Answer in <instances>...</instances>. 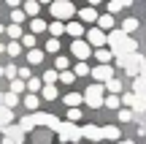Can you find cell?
I'll use <instances>...</instances> for the list:
<instances>
[{"instance_id":"cell-6","label":"cell","mask_w":146,"mask_h":144,"mask_svg":"<svg viewBox=\"0 0 146 144\" xmlns=\"http://www.w3.org/2000/svg\"><path fill=\"white\" fill-rule=\"evenodd\" d=\"M87 44L100 49V46H106V44H108V35H106L100 27H92V30H87Z\"/></svg>"},{"instance_id":"cell-28","label":"cell","mask_w":146,"mask_h":144,"mask_svg":"<svg viewBox=\"0 0 146 144\" xmlns=\"http://www.w3.org/2000/svg\"><path fill=\"white\" fill-rule=\"evenodd\" d=\"M122 30H125L127 35H130V33H135V30H138V19H135V16H130V19H125V25H122Z\"/></svg>"},{"instance_id":"cell-12","label":"cell","mask_w":146,"mask_h":144,"mask_svg":"<svg viewBox=\"0 0 146 144\" xmlns=\"http://www.w3.org/2000/svg\"><path fill=\"white\" fill-rule=\"evenodd\" d=\"M62 101H65V106L73 109V106H78V103H84V95H78V92H68V95H62Z\"/></svg>"},{"instance_id":"cell-58","label":"cell","mask_w":146,"mask_h":144,"mask_svg":"<svg viewBox=\"0 0 146 144\" xmlns=\"http://www.w3.org/2000/svg\"><path fill=\"white\" fill-rule=\"evenodd\" d=\"M70 3H73V0H70Z\"/></svg>"},{"instance_id":"cell-40","label":"cell","mask_w":146,"mask_h":144,"mask_svg":"<svg viewBox=\"0 0 146 144\" xmlns=\"http://www.w3.org/2000/svg\"><path fill=\"white\" fill-rule=\"evenodd\" d=\"M46 52H60V38H49L46 41Z\"/></svg>"},{"instance_id":"cell-2","label":"cell","mask_w":146,"mask_h":144,"mask_svg":"<svg viewBox=\"0 0 146 144\" xmlns=\"http://www.w3.org/2000/svg\"><path fill=\"white\" fill-rule=\"evenodd\" d=\"M49 11H52V16H54L57 22L73 19V14H78V11H76V5H73L70 0H54V3H52V8H49Z\"/></svg>"},{"instance_id":"cell-41","label":"cell","mask_w":146,"mask_h":144,"mask_svg":"<svg viewBox=\"0 0 146 144\" xmlns=\"http://www.w3.org/2000/svg\"><path fill=\"white\" fill-rule=\"evenodd\" d=\"M73 79H76L73 71H62V74H60V82H65V84H73Z\"/></svg>"},{"instance_id":"cell-53","label":"cell","mask_w":146,"mask_h":144,"mask_svg":"<svg viewBox=\"0 0 146 144\" xmlns=\"http://www.w3.org/2000/svg\"><path fill=\"white\" fill-rule=\"evenodd\" d=\"M0 52H5V44H0Z\"/></svg>"},{"instance_id":"cell-47","label":"cell","mask_w":146,"mask_h":144,"mask_svg":"<svg viewBox=\"0 0 146 144\" xmlns=\"http://www.w3.org/2000/svg\"><path fill=\"white\" fill-rule=\"evenodd\" d=\"M19 3L22 0H5V5H11V8H19Z\"/></svg>"},{"instance_id":"cell-48","label":"cell","mask_w":146,"mask_h":144,"mask_svg":"<svg viewBox=\"0 0 146 144\" xmlns=\"http://www.w3.org/2000/svg\"><path fill=\"white\" fill-rule=\"evenodd\" d=\"M122 3V8H125V5H133V0H119Z\"/></svg>"},{"instance_id":"cell-46","label":"cell","mask_w":146,"mask_h":144,"mask_svg":"<svg viewBox=\"0 0 146 144\" xmlns=\"http://www.w3.org/2000/svg\"><path fill=\"white\" fill-rule=\"evenodd\" d=\"M108 11H111V14H116V11H122V3H119V0H111V3H108Z\"/></svg>"},{"instance_id":"cell-26","label":"cell","mask_w":146,"mask_h":144,"mask_svg":"<svg viewBox=\"0 0 146 144\" xmlns=\"http://www.w3.org/2000/svg\"><path fill=\"white\" fill-rule=\"evenodd\" d=\"M25 90H27L25 79H11V92H14V95H19V92H25Z\"/></svg>"},{"instance_id":"cell-25","label":"cell","mask_w":146,"mask_h":144,"mask_svg":"<svg viewBox=\"0 0 146 144\" xmlns=\"http://www.w3.org/2000/svg\"><path fill=\"white\" fill-rule=\"evenodd\" d=\"M5 33H8V38H11V41H19V38L25 35L19 25H8V27H5Z\"/></svg>"},{"instance_id":"cell-17","label":"cell","mask_w":146,"mask_h":144,"mask_svg":"<svg viewBox=\"0 0 146 144\" xmlns=\"http://www.w3.org/2000/svg\"><path fill=\"white\" fill-rule=\"evenodd\" d=\"M125 38H127V33H125V30H111V33H108V46L114 49L116 44H122Z\"/></svg>"},{"instance_id":"cell-56","label":"cell","mask_w":146,"mask_h":144,"mask_svg":"<svg viewBox=\"0 0 146 144\" xmlns=\"http://www.w3.org/2000/svg\"><path fill=\"white\" fill-rule=\"evenodd\" d=\"M89 144H98V141H89Z\"/></svg>"},{"instance_id":"cell-13","label":"cell","mask_w":146,"mask_h":144,"mask_svg":"<svg viewBox=\"0 0 146 144\" xmlns=\"http://www.w3.org/2000/svg\"><path fill=\"white\" fill-rule=\"evenodd\" d=\"M22 11H25L27 16H38V11H41V3H38V0H25Z\"/></svg>"},{"instance_id":"cell-43","label":"cell","mask_w":146,"mask_h":144,"mask_svg":"<svg viewBox=\"0 0 146 144\" xmlns=\"http://www.w3.org/2000/svg\"><path fill=\"white\" fill-rule=\"evenodd\" d=\"M16 74H19L16 65H8V68H5V79H16Z\"/></svg>"},{"instance_id":"cell-38","label":"cell","mask_w":146,"mask_h":144,"mask_svg":"<svg viewBox=\"0 0 146 144\" xmlns=\"http://www.w3.org/2000/svg\"><path fill=\"white\" fill-rule=\"evenodd\" d=\"M16 103H19V98H16L14 92H5V101H3V106H8V109H14Z\"/></svg>"},{"instance_id":"cell-31","label":"cell","mask_w":146,"mask_h":144,"mask_svg":"<svg viewBox=\"0 0 146 144\" xmlns=\"http://www.w3.org/2000/svg\"><path fill=\"white\" fill-rule=\"evenodd\" d=\"M5 52H8V57H16V54H22V44L19 41H11L8 46H5Z\"/></svg>"},{"instance_id":"cell-30","label":"cell","mask_w":146,"mask_h":144,"mask_svg":"<svg viewBox=\"0 0 146 144\" xmlns=\"http://www.w3.org/2000/svg\"><path fill=\"white\" fill-rule=\"evenodd\" d=\"M25 11H22V8H14V11H11V25H22V22H25Z\"/></svg>"},{"instance_id":"cell-18","label":"cell","mask_w":146,"mask_h":144,"mask_svg":"<svg viewBox=\"0 0 146 144\" xmlns=\"http://www.w3.org/2000/svg\"><path fill=\"white\" fill-rule=\"evenodd\" d=\"M133 92H135V95H146V76L143 74L135 76V82H133Z\"/></svg>"},{"instance_id":"cell-51","label":"cell","mask_w":146,"mask_h":144,"mask_svg":"<svg viewBox=\"0 0 146 144\" xmlns=\"http://www.w3.org/2000/svg\"><path fill=\"white\" fill-rule=\"evenodd\" d=\"M114 144H135V141H114Z\"/></svg>"},{"instance_id":"cell-3","label":"cell","mask_w":146,"mask_h":144,"mask_svg":"<svg viewBox=\"0 0 146 144\" xmlns=\"http://www.w3.org/2000/svg\"><path fill=\"white\" fill-rule=\"evenodd\" d=\"M57 136H60V144H65V141H73V144H76L78 139H81V128H78L76 123H62L57 128Z\"/></svg>"},{"instance_id":"cell-19","label":"cell","mask_w":146,"mask_h":144,"mask_svg":"<svg viewBox=\"0 0 146 144\" xmlns=\"http://www.w3.org/2000/svg\"><path fill=\"white\" fill-rule=\"evenodd\" d=\"M98 25H100V30H114V14H103V16H98Z\"/></svg>"},{"instance_id":"cell-15","label":"cell","mask_w":146,"mask_h":144,"mask_svg":"<svg viewBox=\"0 0 146 144\" xmlns=\"http://www.w3.org/2000/svg\"><path fill=\"white\" fill-rule=\"evenodd\" d=\"M103 131V139H111V141H119V136H122V131L116 128V125H106V128H100Z\"/></svg>"},{"instance_id":"cell-49","label":"cell","mask_w":146,"mask_h":144,"mask_svg":"<svg viewBox=\"0 0 146 144\" xmlns=\"http://www.w3.org/2000/svg\"><path fill=\"white\" fill-rule=\"evenodd\" d=\"M3 101H5V92H0V106H3Z\"/></svg>"},{"instance_id":"cell-8","label":"cell","mask_w":146,"mask_h":144,"mask_svg":"<svg viewBox=\"0 0 146 144\" xmlns=\"http://www.w3.org/2000/svg\"><path fill=\"white\" fill-rule=\"evenodd\" d=\"M92 76H95V82H100V84H106V82L114 76V68L111 65H98V68L92 71Z\"/></svg>"},{"instance_id":"cell-21","label":"cell","mask_w":146,"mask_h":144,"mask_svg":"<svg viewBox=\"0 0 146 144\" xmlns=\"http://www.w3.org/2000/svg\"><path fill=\"white\" fill-rule=\"evenodd\" d=\"M41 98L43 101H57V87L54 84H43L41 87Z\"/></svg>"},{"instance_id":"cell-42","label":"cell","mask_w":146,"mask_h":144,"mask_svg":"<svg viewBox=\"0 0 146 144\" xmlns=\"http://www.w3.org/2000/svg\"><path fill=\"white\" fill-rule=\"evenodd\" d=\"M22 44H25L27 49H35V35H33V33L30 35H22Z\"/></svg>"},{"instance_id":"cell-52","label":"cell","mask_w":146,"mask_h":144,"mask_svg":"<svg viewBox=\"0 0 146 144\" xmlns=\"http://www.w3.org/2000/svg\"><path fill=\"white\" fill-rule=\"evenodd\" d=\"M38 3H49V5H52V3H54V0H38Z\"/></svg>"},{"instance_id":"cell-36","label":"cell","mask_w":146,"mask_h":144,"mask_svg":"<svg viewBox=\"0 0 146 144\" xmlns=\"http://www.w3.org/2000/svg\"><path fill=\"white\" fill-rule=\"evenodd\" d=\"M135 98H138L135 92H122V103H125V106H130V109L135 106Z\"/></svg>"},{"instance_id":"cell-54","label":"cell","mask_w":146,"mask_h":144,"mask_svg":"<svg viewBox=\"0 0 146 144\" xmlns=\"http://www.w3.org/2000/svg\"><path fill=\"white\" fill-rule=\"evenodd\" d=\"M3 30H5V27H3V25H0V33H3Z\"/></svg>"},{"instance_id":"cell-1","label":"cell","mask_w":146,"mask_h":144,"mask_svg":"<svg viewBox=\"0 0 146 144\" xmlns=\"http://www.w3.org/2000/svg\"><path fill=\"white\" fill-rule=\"evenodd\" d=\"M103 101H106V84H100V82L89 84L87 92H84V103H87L89 109H100Z\"/></svg>"},{"instance_id":"cell-44","label":"cell","mask_w":146,"mask_h":144,"mask_svg":"<svg viewBox=\"0 0 146 144\" xmlns=\"http://www.w3.org/2000/svg\"><path fill=\"white\" fill-rule=\"evenodd\" d=\"M57 68L60 71H68V57H65V54H60V57H57Z\"/></svg>"},{"instance_id":"cell-55","label":"cell","mask_w":146,"mask_h":144,"mask_svg":"<svg viewBox=\"0 0 146 144\" xmlns=\"http://www.w3.org/2000/svg\"><path fill=\"white\" fill-rule=\"evenodd\" d=\"M143 114H146V112H143ZM143 125H146V117H143Z\"/></svg>"},{"instance_id":"cell-4","label":"cell","mask_w":146,"mask_h":144,"mask_svg":"<svg viewBox=\"0 0 146 144\" xmlns=\"http://www.w3.org/2000/svg\"><path fill=\"white\" fill-rule=\"evenodd\" d=\"M30 120H33V125H43V128H52V131H57L62 125L54 114H46V112H30Z\"/></svg>"},{"instance_id":"cell-33","label":"cell","mask_w":146,"mask_h":144,"mask_svg":"<svg viewBox=\"0 0 146 144\" xmlns=\"http://www.w3.org/2000/svg\"><path fill=\"white\" fill-rule=\"evenodd\" d=\"M41 87H43L41 79H35V76H33V79H27V92H38Z\"/></svg>"},{"instance_id":"cell-35","label":"cell","mask_w":146,"mask_h":144,"mask_svg":"<svg viewBox=\"0 0 146 144\" xmlns=\"http://www.w3.org/2000/svg\"><path fill=\"white\" fill-rule=\"evenodd\" d=\"M43 30H46V22L43 19H33L30 22V33H43Z\"/></svg>"},{"instance_id":"cell-11","label":"cell","mask_w":146,"mask_h":144,"mask_svg":"<svg viewBox=\"0 0 146 144\" xmlns=\"http://www.w3.org/2000/svg\"><path fill=\"white\" fill-rule=\"evenodd\" d=\"M65 33H70L73 38H81L87 30H84V25H81V22H68V25H65Z\"/></svg>"},{"instance_id":"cell-32","label":"cell","mask_w":146,"mask_h":144,"mask_svg":"<svg viewBox=\"0 0 146 144\" xmlns=\"http://www.w3.org/2000/svg\"><path fill=\"white\" fill-rule=\"evenodd\" d=\"M65 120H68V123H78V120H81V109H78V106L68 109V114H65Z\"/></svg>"},{"instance_id":"cell-45","label":"cell","mask_w":146,"mask_h":144,"mask_svg":"<svg viewBox=\"0 0 146 144\" xmlns=\"http://www.w3.org/2000/svg\"><path fill=\"white\" fill-rule=\"evenodd\" d=\"M16 79H33V74H30V68H19V74H16Z\"/></svg>"},{"instance_id":"cell-10","label":"cell","mask_w":146,"mask_h":144,"mask_svg":"<svg viewBox=\"0 0 146 144\" xmlns=\"http://www.w3.org/2000/svg\"><path fill=\"white\" fill-rule=\"evenodd\" d=\"M22 103L27 106V112H38V103H41V95H35V92H27V95L22 98Z\"/></svg>"},{"instance_id":"cell-20","label":"cell","mask_w":146,"mask_h":144,"mask_svg":"<svg viewBox=\"0 0 146 144\" xmlns=\"http://www.w3.org/2000/svg\"><path fill=\"white\" fill-rule=\"evenodd\" d=\"M27 63H30V65L43 63V49H27Z\"/></svg>"},{"instance_id":"cell-5","label":"cell","mask_w":146,"mask_h":144,"mask_svg":"<svg viewBox=\"0 0 146 144\" xmlns=\"http://www.w3.org/2000/svg\"><path fill=\"white\" fill-rule=\"evenodd\" d=\"M0 131H3V136H5V141L8 144H22L25 141V131L19 128V125H0Z\"/></svg>"},{"instance_id":"cell-29","label":"cell","mask_w":146,"mask_h":144,"mask_svg":"<svg viewBox=\"0 0 146 144\" xmlns=\"http://www.w3.org/2000/svg\"><path fill=\"white\" fill-rule=\"evenodd\" d=\"M116 117H119L122 123H133V120H135V112H133V109H119Z\"/></svg>"},{"instance_id":"cell-24","label":"cell","mask_w":146,"mask_h":144,"mask_svg":"<svg viewBox=\"0 0 146 144\" xmlns=\"http://www.w3.org/2000/svg\"><path fill=\"white\" fill-rule=\"evenodd\" d=\"M11 120H16L14 112H11L8 106H0V125H11Z\"/></svg>"},{"instance_id":"cell-16","label":"cell","mask_w":146,"mask_h":144,"mask_svg":"<svg viewBox=\"0 0 146 144\" xmlns=\"http://www.w3.org/2000/svg\"><path fill=\"white\" fill-rule=\"evenodd\" d=\"M78 16H81V22H98V11H95V5L81 8V11H78Z\"/></svg>"},{"instance_id":"cell-57","label":"cell","mask_w":146,"mask_h":144,"mask_svg":"<svg viewBox=\"0 0 146 144\" xmlns=\"http://www.w3.org/2000/svg\"><path fill=\"white\" fill-rule=\"evenodd\" d=\"M3 144H8V141H3Z\"/></svg>"},{"instance_id":"cell-27","label":"cell","mask_w":146,"mask_h":144,"mask_svg":"<svg viewBox=\"0 0 146 144\" xmlns=\"http://www.w3.org/2000/svg\"><path fill=\"white\" fill-rule=\"evenodd\" d=\"M57 79H60V74H57V71H54V68H49L46 74L41 76V82H43V84H54V82H57Z\"/></svg>"},{"instance_id":"cell-7","label":"cell","mask_w":146,"mask_h":144,"mask_svg":"<svg viewBox=\"0 0 146 144\" xmlns=\"http://www.w3.org/2000/svg\"><path fill=\"white\" fill-rule=\"evenodd\" d=\"M89 49H92V46H89L87 41H78V38H73V44H70V54H76L78 60H87L89 57Z\"/></svg>"},{"instance_id":"cell-34","label":"cell","mask_w":146,"mask_h":144,"mask_svg":"<svg viewBox=\"0 0 146 144\" xmlns=\"http://www.w3.org/2000/svg\"><path fill=\"white\" fill-rule=\"evenodd\" d=\"M49 30H52V38H57L60 33H65V25H62V22H57V19H54L52 25H49Z\"/></svg>"},{"instance_id":"cell-50","label":"cell","mask_w":146,"mask_h":144,"mask_svg":"<svg viewBox=\"0 0 146 144\" xmlns=\"http://www.w3.org/2000/svg\"><path fill=\"white\" fill-rule=\"evenodd\" d=\"M87 3H89V5H98V3H100V0H87Z\"/></svg>"},{"instance_id":"cell-37","label":"cell","mask_w":146,"mask_h":144,"mask_svg":"<svg viewBox=\"0 0 146 144\" xmlns=\"http://www.w3.org/2000/svg\"><path fill=\"white\" fill-rule=\"evenodd\" d=\"M19 128L25 131V133H27V131H35V125H33V120H30V114H27V117H22V120H19Z\"/></svg>"},{"instance_id":"cell-39","label":"cell","mask_w":146,"mask_h":144,"mask_svg":"<svg viewBox=\"0 0 146 144\" xmlns=\"http://www.w3.org/2000/svg\"><path fill=\"white\" fill-rule=\"evenodd\" d=\"M73 74H76V76H87V74H89V65H87V63L81 60V63H78L76 68H73Z\"/></svg>"},{"instance_id":"cell-22","label":"cell","mask_w":146,"mask_h":144,"mask_svg":"<svg viewBox=\"0 0 146 144\" xmlns=\"http://www.w3.org/2000/svg\"><path fill=\"white\" fill-rule=\"evenodd\" d=\"M103 106H106V109H119V106H122V95H114V92H111V95H106Z\"/></svg>"},{"instance_id":"cell-23","label":"cell","mask_w":146,"mask_h":144,"mask_svg":"<svg viewBox=\"0 0 146 144\" xmlns=\"http://www.w3.org/2000/svg\"><path fill=\"white\" fill-rule=\"evenodd\" d=\"M106 90H108V92H114V95H122V82L111 76V79L106 82Z\"/></svg>"},{"instance_id":"cell-9","label":"cell","mask_w":146,"mask_h":144,"mask_svg":"<svg viewBox=\"0 0 146 144\" xmlns=\"http://www.w3.org/2000/svg\"><path fill=\"white\" fill-rule=\"evenodd\" d=\"M81 136H84V139H89V141H100V139H103V131H100L98 125H84V128H81Z\"/></svg>"},{"instance_id":"cell-14","label":"cell","mask_w":146,"mask_h":144,"mask_svg":"<svg viewBox=\"0 0 146 144\" xmlns=\"http://www.w3.org/2000/svg\"><path fill=\"white\" fill-rule=\"evenodd\" d=\"M95 57H98V63H100V65H108V63H111V57H114V52H111V49H106V46H100L98 52H95Z\"/></svg>"}]
</instances>
